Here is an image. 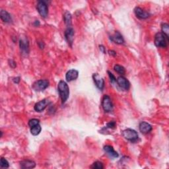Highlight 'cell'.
I'll return each mask as SVG.
<instances>
[{"mask_svg": "<svg viewBox=\"0 0 169 169\" xmlns=\"http://www.w3.org/2000/svg\"><path fill=\"white\" fill-rule=\"evenodd\" d=\"M162 31L163 33L165 34L166 35L168 36V33H169V26L168 24L164 23L162 25Z\"/></svg>", "mask_w": 169, "mask_h": 169, "instance_id": "603a6c76", "label": "cell"}, {"mask_svg": "<svg viewBox=\"0 0 169 169\" xmlns=\"http://www.w3.org/2000/svg\"><path fill=\"white\" fill-rule=\"evenodd\" d=\"M0 166H1L2 168H8L9 167V165L8 161L6 160V159L2 157L1 158V163H0Z\"/></svg>", "mask_w": 169, "mask_h": 169, "instance_id": "d4e9b609", "label": "cell"}, {"mask_svg": "<svg viewBox=\"0 0 169 169\" xmlns=\"http://www.w3.org/2000/svg\"><path fill=\"white\" fill-rule=\"evenodd\" d=\"M65 39L70 46H72L74 39V30L72 27L67 28L65 32Z\"/></svg>", "mask_w": 169, "mask_h": 169, "instance_id": "9c48e42d", "label": "cell"}, {"mask_svg": "<svg viewBox=\"0 0 169 169\" xmlns=\"http://www.w3.org/2000/svg\"><path fill=\"white\" fill-rule=\"evenodd\" d=\"M79 75V72L76 70H70L67 72L65 75V79L67 81L70 82L77 79Z\"/></svg>", "mask_w": 169, "mask_h": 169, "instance_id": "4fadbf2b", "label": "cell"}, {"mask_svg": "<svg viewBox=\"0 0 169 169\" xmlns=\"http://www.w3.org/2000/svg\"><path fill=\"white\" fill-rule=\"evenodd\" d=\"M134 13L137 17L141 19H146L149 17V13L139 7H136L134 9Z\"/></svg>", "mask_w": 169, "mask_h": 169, "instance_id": "8fae6325", "label": "cell"}, {"mask_svg": "<svg viewBox=\"0 0 169 169\" xmlns=\"http://www.w3.org/2000/svg\"><path fill=\"white\" fill-rule=\"evenodd\" d=\"M49 86V81L46 79L38 80L34 83L32 85L33 89L36 91H42L46 89Z\"/></svg>", "mask_w": 169, "mask_h": 169, "instance_id": "8992f818", "label": "cell"}, {"mask_svg": "<svg viewBox=\"0 0 169 169\" xmlns=\"http://www.w3.org/2000/svg\"><path fill=\"white\" fill-rule=\"evenodd\" d=\"M91 168H95V169H103L104 168V166H103V164L101 162L96 161L93 164V165L91 166Z\"/></svg>", "mask_w": 169, "mask_h": 169, "instance_id": "7402d4cb", "label": "cell"}, {"mask_svg": "<svg viewBox=\"0 0 169 169\" xmlns=\"http://www.w3.org/2000/svg\"><path fill=\"white\" fill-rule=\"evenodd\" d=\"M114 69L119 74H121V75L125 74V69H124V67L123 66H122V65H115L114 67Z\"/></svg>", "mask_w": 169, "mask_h": 169, "instance_id": "44dd1931", "label": "cell"}, {"mask_svg": "<svg viewBox=\"0 0 169 169\" xmlns=\"http://www.w3.org/2000/svg\"><path fill=\"white\" fill-rule=\"evenodd\" d=\"M108 75H109V77L110 79V81L112 83H114V82H116V78L115 76L111 73V72H110L109 71H108Z\"/></svg>", "mask_w": 169, "mask_h": 169, "instance_id": "4316f807", "label": "cell"}, {"mask_svg": "<svg viewBox=\"0 0 169 169\" xmlns=\"http://www.w3.org/2000/svg\"><path fill=\"white\" fill-rule=\"evenodd\" d=\"M48 104V101L46 99H44L42 100L39 101V102H38L35 105V110L36 111V112H42V111L44 110Z\"/></svg>", "mask_w": 169, "mask_h": 169, "instance_id": "5bb4252c", "label": "cell"}, {"mask_svg": "<svg viewBox=\"0 0 169 169\" xmlns=\"http://www.w3.org/2000/svg\"><path fill=\"white\" fill-rule=\"evenodd\" d=\"M40 124V121H39V120H38V119H35V118H34V119H32V120H29V122H28V125H29V126L31 128L33 127V126H35V125H37V124Z\"/></svg>", "mask_w": 169, "mask_h": 169, "instance_id": "cb8c5ba5", "label": "cell"}, {"mask_svg": "<svg viewBox=\"0 0 169 169\" xmlns=\"http://www.w3.org/2000/svg\"><path fill=\"white\" fill-rule=\"evenodd\" d=\"M104 152L108 154V155L112 158H117L118 157L119 154L118 153L114 151V148L110 146H106L104 147Z\"/></svg>", "mask_w": 169, "mask_h": 169, "instance_id": "2e32d148", "label": "cell"}, {"mask_svg": "<svg viewBox=\"0 0 169 169\" xmlns=\"http://www.w3.org/2000/svg\"><path fill=\"white\" fill-rule=\"evenodd\" d=\"M116 83L120 88L125 91H128L130 87L129 81L123 76H120L116 79Z\"/></svg>", "mask_w": 169, "mask_h": 169, "instance_id": "52a82bcc", "label": "cell"}, {"mask_svg": "<svg viewBox=\"0 0 169 169\" xmlns=\"http://www.w3.org/2000/svg\"><path fill=\"white\" fill-rule=\"evenodd\" d=\"M36 9H37L38 12L39 13V14L42 17L46 18L48 16V7L46 2L44 1L38 2L36 6Z\"/></svg>", "mask_w": 169, "mask_h": 169, "instance_id": "5b68a950", "label": "cell"}, {"mask_svg": "<svg viewBox=\"0 0 169 169\" xmlns=\"http://www.w3.org/2000/svg\"><path fill=\"white\" fill-rule=\"evenodd\" d=\"M64 23L67 28L71 27V15L70 12L66 11L64 13Z\"/></svg>", "mask_w": 169, "mask_h": 169, "instance_id": "d6986e66", "label": "cell"}, {"mask_svg": "<svg viewBox=\"0 0 169 169\" xmlns=\"http://www.w3.org/2000/svg\"><path fill=\"white\" fill-rule=\"evenodd\" d=\"M19 46H20L21 50L23 54H28V52H29V44H28L27 38L22 37L20 39V41H19Z\"/></svg>", "mask_w": 169, "mask_h": 169, "instance_id": "ba28073f", "label": "cell"}, {"mask_svg": "<svg viewBox=\"0 0 169 169\" xmlns=\"http://www.w3.org/2000/svg\"><path fill=\"white\" fill-rule=\"evenodd\" d=\"M108 52H109L110 55H112V56H115L116 55V52H114V51H113V50H109Z\"/></svg>", "mask_w": 169, "mask_h": 169, "instance_id": "4dcf8cb0", "label": "cell"}, {"mask_svg": "<svg viewBox=\"0 0 169 169\" xmlns=\"http://www.w3.org/2000/svg\"><path fill=\"white\" fill-rule=\"evenodd\" d=\"M41 126L40 124H37L35 126L31 128V132L33 135V136H38L41 132Z\"/></svg>", "mask_w": 169, "mask_h": 169, "instance_id": "ffe728a7", "label": "cell"}, {"mask_svg": "<svg viewBox=\"0 0 169 169\" xmlns=\"http://www.w3.org/2000/svg\"><path fill=\"white\" fill-rule=\"evenodd\" d=\"M102 107L107 112H112L113 110V104L109 96L104 95L102 100Z\"/></svg>", "mask_w": 169, "mask_h": 169, "instance_id": "277c9868", "label": "cell"}, {"mask_svg": "<svg viewBox=\"0 0 169 169\" xmlns=\"http://www.w3.org/2000/svg\"><path fill=\"white\" fill-rule=\"evenodd\" d=\"M110 39L112 41L114 42L115 43H116V44H122L124 43V40L122 35L118 31L116 32L114 35L110 36Z\"/></svg>", "mask_w": 169, "mask_h": 169, "instance_id": "9a60e30c", "label": "cell"}, {"mask_svg": "<svg viewBox=\"0 0 169 169\" xmlns=\"http://www.w3.org/2000/svg\"><path fill=\"white\" fill-rule=\"evenodd\" d=\"M36 166L35 162L31 160H24L20 163V167L21 168H33Z\"/></svg>", "mask_w": 169, "mask_h": 169, "instance_id": "e0dca14e", "label": "cell"}, {"mask_svg": "<svg viewBox=\"0 0 169 169\" xmlns=\"http://www.w3.org/2000/svg\"><path fill=\"white\" fill-rule=\"evenodd\" d=\"M116 122L114 121H112V122H110L109 123L107 124V128H108L109 129H114L116 128Z\"/></svg>", "mask_w": 169, "mask_h": 169, "instance_id": "484cf974", "label": "cell"}, {"mask_svg": "<svg viewBox=\"0 0 169 169\" xmlns=\"http://www.w3.org/2000/svg\"><path fill=\"white\" fill-rule=\"evenodd\" d=\"M154 44L158 48H167L168 43V36L163 32H158L154 36Z\"/></svg>", "mask_w": 169, "mask_h": 169, "instance_id": "7a4b0ae2", "label": "cell"}, {"mask_svg": "<svg viewBox=\"0 0 169 169\" xmlns=\"http://www.w3.org/2000/svg\"><path fill=\"white\" fill-rule=\"evenodd\" d=\"M0 17L2 20L7 23H11L12 22V18L10 14L5 10H2L0 13Z\"/></svg>", "mask_w": 169, "mask_h": 169, "instance_id": "ac0fdd59", "label": "cell"}, {"mask_svg": "<svg viewBox=\"0 0 169 169\" xmlns=\"http://www.w3.org/2000/svg\"><path fill=\"white\" fill-rule=\"evenodd\" d=\"M20 77H15V78L13 79V81L14 83H16V84H18L19 83V81H20Z\"/></svg>", "mask_w": 169, "mask_h": 169, "instance_id": "f1b7e54d", "label": "cell"}, {"mask_svg": "<svg viewBox=\"0 0 169 169\" xmlns=\"http://www.w3.org/2000/svg\"><path fill=\"white\" fill-rule=\"evenodd\" d=\"M9 65H10V66L11 67H13V68H14V67H15L16 63L15 61H14L13 60H9Z\"/></svg>", "mask_w": 169, "mask_h": 169, "instance_id": "83f0119b", "label": "cell"}, {"mask_svg": "<svg viewBox=\"0 0 169 169\" xmlns=\"http://www.w3.org/2000/svg\"><path fill=\"white\" fill-rule=\"evenodd\" d=\"M139 131L143 134H147L149 133L150 132H151V130L153 129L151 125L149 123L146 122H142L141 123H140L139 125Z\"/></svg>", "mask_w": 169, "mask_h": 169, "instance_id": "7c38bea8", "label": "cell"}, {"mask_svg": "<svg viewBox=\"0 0 169 169\" xmlns=\"http://www.w3.org/2000/svg\"><path fill=\"white\" fill-rule=\"evenodd\" d=\"M57 90L60 94L62 104L65 103L70 96L69 87L64 81H60L57 85Z\"/></svg>", "mask_w": 169, "mask_h": 169, "instance_id": "6da1fadb", "label": "cell"}, {"mask_svg": "<svg viewBox=\"0 0 169 169\" xmlns=\"http://www.w3.org/2000/svg\"><path fill=\"white\" fill-rule=\"evenodd\" d=\"M93 78L95 83L97 87L102 91L104 87V81L98 74H94L93 75Z\"/></svg>", "mask_w": 169, "mask_h": 169, "instance_id": "30bf717a", "label": "cell"}, {"mask_svg": "<svg viewBox=\"0 0 169 169\" xmlns=\"http://www.w3.org/2000/svg\"><path fill=\"white\" fill-rule=\"evenodd\" d=\"M99 48H100V50L101 52H102L103 53H104V54H106L105 48H104V46H103V45H100V46H99Z\"/></svg>", "mask_w": 169, "mask_h": 169, "instance_id": "f546056e", "label": "cell"}, {"mask_svg": "<svg viewBox=\"0 0 169 169\" xmlns=\"http://www.w3.org/2000/svg\"><path fill=\"white\" fill-rule=\"evenodd\" d=\"M122 136L125 139H126L128 141L132 142H136L139 138V136L137 132L135 131L134 129L130 128L124 130L122 132Z\"/></svg>", "mask_w": 169, "mask_h": 169, "instance_id": "3957f363", "label": "cell"}]
</instances>
